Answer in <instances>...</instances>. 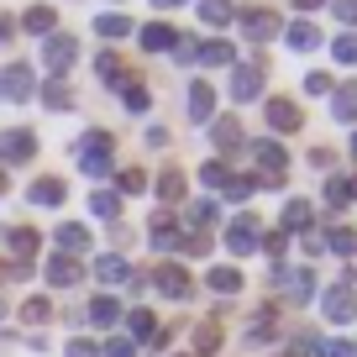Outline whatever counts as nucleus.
I'll return each mask as SVG.
<instances>
[{
    "mask_svg": "<svg viewBox=\"0 0 357 357\" xmlns=\"http://www.w3.org/2000/svg\"><path fill=\"white\" fill-rule=\"evenodd\" d=\"M6 242H11V252L22 257V263H32V257H37V247H43V236H37L32 226H11V236H6Z\"/></svg>",
    "mask_w": 357,
    "mask_h": 357,
    "instance_id": "a211bd4d",
    "label": "nucleus"
},
{
    "mask_svg": "<svg viewBox=\"0 0 357 357\" xmlns=\"http://www.w3.org/2000/svg\"><path fill=\"white\" fill-rule=\"evenodd\" d=\"M89 321H95V326H116V321H121V300H111V294H100V300L89 305Z\"/></svg>",
    "mask_w": 357,
    "mask_h": 357,
    "instance_id": "7c9ffc66",
    "label": "nucleus"
},
{
    "mask_svg": "<svg viewBox=\"0 0 357 357\" xmlns=\"http://www.w3.org/2000/svg\"><path fill=\"white\" fill-rule=\"evenodd\" d=\"M26 158H37V137L26 126H6L0 132V163H26Z\"/></svg>",
    "mask_w": 357,
    "mask_h": 357,
    "instance_id": "20e7f679",
    "label": "nucleus"
},
{
    "mask_svg": "<svg viewBox=\"0 0 357 357\" xmlns=\"http://www.w3.org/2000/svg\"><path fill=\"white\" fill-rule=\"evenodd\" d=\"M0 95H6V100H16V105L32 100V95H37V74H32L26 63H6V74H0Z\"/></svg>",
    "mask_w": 357,
    "mask_h": 357,
    "instance_id": "7ed1b4c3",
    "label": "nucleus"
},
{
    "mask_svg": "<svg viewBox=\"0 0 357 357\" xmlns=\"http://www.w3.org/2000/svg\"><path fill=\"white\" fill-rule=\"evenodd\" d=\"M105 357H137V347L126 342V336H111V342H105Z\"/></svg>",
    "mask_w": 357,
    "mask_h": 357,
    "instance_id": "de8ad7c7",
    "label": "nucleus"
},
{
    "mask_svg": "<svg viewBox=\"0 0 357 357\" xmlns=\"http://www.w3.org/2000/svg\"><path fill=\"white\" fill-rule=\"evenodd\" d=\"M0 315H6V300H0Z\"/></svg>",
    "mask_w": 357,
    "mask_h": 357,
    "instance_id": "680f3d73",
    "label": "nucleus"
},
{
    "mask_svg": "<svg viewBox=\"0 0 357 357\" xmlns=\"http://www.w3.org/2000/svg\"><path fill=\"white\" fill-rule=\"evenodd\" d=\"M321 310H326V321H336V326H347V321H357V294H352V284H342L336 279L331 289H326V300H321Z\"/></svg>",
    "mask_w": 357,
    "mask_h": 357,
    "instance_id": "f03ea898",
    "label": "nucleus"
},
{
    "mask_svg": "<svg viewBox=\"0 0 357 357\" xmlns=\"http://www.w3.org/2000/svg\"><path fill=\"white\" fill-rule=\"evenodd\" d=\"M79 279H84V268H79L74 257H47V284H53V289H74Z\"/></svg>",
    "mask_w": 357,
    "mask_h": 357,
    "instance_id": "4468645a",
    "label": "nucleus"
},
{
    "mask_svg": "<svg viewBox=\"0 0 357 357\" xmlns=\"http://www.w3.org/2000/svg\"><path fill=\"white\" fill-rule=\"evenodd\" d=\"M352 195H357V190H352V178H331V184H326V205H336V211H342Z\"/></svg>",
    "mask_w": 357,
    "mask_h": 357,
    "instance_id": "a19ab883",
    "label": "nucleus"
},
{
    "mask_svg": "<svg viewBox=\"0 0 357 357\" xmlns=\"http://www.w3.org/2000/svg\"><path fill=\"white\" fill-rule=\"evenodd\" d=\"M200 16H205L211 26H226V22H236V11L226 6V0H200Z\"/></svg>",
    "mask_w": 357,
    "mask_h": 357,
    "instance_id": "c9c22d12",
    "label": "nucleus"
},
{
    "mask_svg": "<svg viewBox=\"0 0 357 357\" xmlns=\"http://www.w3.org/2000/svg\"><path fill=\"white\" fill-rule=\"evenodd\" d=\"M215 347H221V326H215V321H200V326H195V357H211Z\"/></svg>",
    "mask_w": 357,
    "mask_h": 357,
    "instance_id": "bb28decb",
    "label": "nucleus"
},
{
    "mask_svg": "<svg viewBox=\"0 0 357 357\" xmlns=\"http://www.w3.org/2000/svg\"><path fill=\"white\" fill-rule=\"evenodd\" d=\"M205 284H211L215 294H242V273H236V268H211Z\"/></svg>",
    "mask_w": 357,
    "mask_h": 357,
    "instance_id": "393cba45",
    "label": "nucleus"
},
{
    "mask_svg": "<svg viewBox=\"0 0 357 357\" xmlns=\"http://www.w3.org/2000/svg\"><path fill=\"white\" fill-rule=\"evenodd\" d=\"M331 116L336 121H357V84H342L331 95Z\"/></svg>",
    "mask_w": 357,
    "mask_h": 357,
    "instance_id": "b1692460",
    "label": "nucleus"
},
{
    "mask_svg": "<svg viewBox=\"0 0 357 357\" xmlns=\"http://www.w3.org/2000/svg\"><path fill=\"white\" fill-rule=\"evenodd\" d=\"M121 100H126V111L142 116L147 111V84H142V79H121Z\"/></svg>",
    "mask_w": 357,
    "mask_h": 357,
    "instance_id": "72a5a7b5",
    "label": "nucleus"
},
{
    "mask_svg": "<svg viewBox=\"0 0 357 357\" xmlns=\"http://www.w3.org/2000/svg\"><path fill=\"white\" fill-rule=\"evenodd\" d=\"M273 279L289 289V300H310L315 294V273L310 268H273Z\"/></svg>",
    "mask_w": 357,
    "mask_h": 357,
    "instance_id": "9b49d317",
    "label": "nucleus"
},
{
    "mask_svg": "<svg viewBox=\"0 0 357 357\" xmlns=\"http://www.w3.org/2000/svg\"><path fill=\"white\" fill-rule=\"evenodd\" d=\"M184 221H190V226H211V221H215V200H195Z\"/></svg>",
    "mask_w": 357,
    "mask_h": 357,
    "instance_id": "c03bdc74",
    "label": "nucleus"
},
{
    "mask_svg": "<svg viewBox=\"0 0 357 357\" xmlns=\"http://www.w3.org/2000/svg\"><path fill=\"white\" fill-rule=\"evenodd\" d=\"M190 121H215V84H205V79L190 84Z\"/></svg>",
    "mask_w": 357,
    "mask_h": 357,
    "instance_id": "ddd939ff",
    "label": "nucleus"
},
{
    "mask_svg": "<svg viewBox=\"0 0 357 357\" xmlns=\"http://www.w3.org/2000/svg\"><path fill=\"white\" fill-rule=\"evenodd\" d=\"M111 153H116V137L111 132H84L74 142V163H79V174H89V178L111 174Z\"/></svg>",
    "mask_w": 357,
    "mask_h": 357,
    "instance_id": "f257e3e1",
    "label": "nucleus"
},
{
    "mask_svg": "<svg viewBox=\"0 0 357 357\" xmlns=\"http://www.w3.org/2000/svg\"><path fill=\"white\" fill-rule=\"evenodd\" d=\"M257 89H263V63H231V100L247 105L257 100Z\"/></svg>",
    "mask_w": 357,
    "mask_h": 357,
    "instance_id": "39448f33",
    "label": "nucleus"
},
{
    "mask_svg": "<svg viewBox=\"0 0 357 357\" xmlns=\"http://www.w3.org/2000/svg\"><path fill=\"white\" fill-rule=\"evenodd\" d=\"M53 242L63 247V257H68V252H89V231H84V226H74V221H63V226H58V231H53Z\"/></svg>",
    "mask_w": 357,
    "mask_h": 357,
    "instance_id": "6ab92c4d",
    "label": "nucleus"
},
{
    "mask_svg": "<svg viewBox=\"0 0 357 357\" xmlns=\"http://www.w3.org/2000/svg\"><path fill=\"white\" fill-rule=\"evenodd\" d=\"M95 74H100V79H126V68H121V53H116V47H105V53L95 58Z\"/></svg>",
    "mask_w": 357,
    "mask_h": 357,
    "instance_id": "4c0bfd02",
    "label": "nucleus"
},
{
    "mask_svg": "<svg viewBox=\"0 0 357 357\" xmlns=\"http://www.w3.org/2000/svg\"><path fill=\"white\" fill-rule=\"evenodd\" d=\"M331 252H342V257H357V231H347V226H336V231H326L321 236Z\"/></svg>",
    "mask_w": 357,
    "mask_h": 357,
    "instance_id": "473e14b6",
    "label": "nucleus"
},
{
    "mask_svg": "<svg viewBox=\"0 0 357 357\" xmlns=\"http://www.w3.org/2000/svg\"><path fill=\"white\" fill-rule=\"evenodd\" d=\"M195 63L226 68V63H236V53H231V43H221V37H205V43H200V53H195Z\"/></svg>",
    "mask_w": 357,
    "mask_h": 357,
    "instance_id": "f3484780",
    "label": "nucleus"
},
{
    "mask_svg": "<svg viewBox=\"0 0 357 357\" xmlns=\"http://www.w3.org/2000/svg\"><path fill=\"white\" fill-rule=\"evenodd\" d=\"M252 190H257V178H231V184H226V195H231V200H247Z\"/></svg>",
    "mask_w": 357,
    "mask_h": 357,
    "instance_id": "09e8293b",
    "label": "nucleus"
},
{
    "mask_svg": "<svg viewBox=\"0 0 357 357\" xmlns=\"http://www.w3.org/2000/svg\"><path fill=\"white\" fill-rule=\"evenodd\" d=\"M294 6H300V11H315V6H326V0H294Z\"/></svg>",
    "mask_w": 357,
    "mask_h": 357,
    "instance_id": "4d7b16f0",
    "label": "nucleus"
},
{
    "mask_svg": "<svg viewBox=\"0 0 357 357\" xmlns=\"http://www.w3.org/2000/svg\"><path fill=\"white\" fill-rule=\"evenodd\" d=\"M126 331H132V342H153V336H158L153 310H132V315H126Z\"/></svg>",
    "mask_w": 357,
    "mask_h": 357,
    "instance_id": "c85d7f7f",
    "label": "nucleus"
},
{
    "mask_svg": "<svg viewBox=\"0 0 357 357\" xmlns=\"http://www.w3.org/2000/svg\"><path fill=\"white\" fill-rule=\"evenodd\" d=\"M22 26L32 37H53V26H58V16H53V6H32V11L22 16Z\"/></svg>",
    "mask_w": 357,
    "mask_h": 357,
    "instance_id": "4be33fe9",
    "label": "nucleus"
},
{
    "mask_svg": "<svg viewBox=\"0 0 357 357\" xmlns=\"http://www.w3.org/2000/svg\"><path fill=\"white\" fill-rule=\"evenodd\" d=\"M89 211L100 215V221H116V215H121V195L116 190H95L89 195Z\"/></svg>",
    "mask_w": 357,
    "mask_h": 357,
    "instance_id": "a878e982",
    "label": "nucleus"
},
{
    "mask_svg": "<svg viewBox=\"0 0 357 357\" xmlns=\"http://www.w3.org/2000/svg\"><path fill=\"white\" fill-rule=\"evenodd\" d=\"M336 16H342L347 26H357V0H336Z\"/></svg>",
    "mask_w": 357,
    "mask_h": 357,
    "instance_id": "603ef678",
    "label": "nucleus"
},
{
    "mask_svg": "<svg viewBox=\"0 0 357 357\" xmlns=\"http://www.w3.org/2000/svg\"><path fill=\"white\" fill-rule=\"evenodd\" d=\"M236 22H242V32L252 37V43H268V37H279V16H273V11H242Z\"/></svg>",
    "mask_w": 357,
    "mask_h": 357,
    "instance_id": "f8f14e48",
    "label": "nucleus"
},
{
    "mask_svg": "<svg viewBox=\"0 0 357 357\" xmlns=\"http://www.w3.org/2000/svg\"><path fill=\"white\" fill-rule=\"evenodd\" d=\"M305 89H310V95H331V74H310Z\"/></svg>",
    "mask_w": 357,
    "mask_h": 357,
    "instance_id": "8fccbe9b",
    "label": "nucleus"
},
{
    "mask_svg": "<svg viewBox=\"0 0 357 357\" xmlns=\"http://www.w3.org/2000/svg\"><path fill=\"white\" fill-rule=\"evenodd\" d=\"M95 352H100V347L84 342V336H74V342H68V357H95Z\"/></svg>",
    "mask_w": 357,
    "mask_h": 357,
    "instance_id": "3c124183",
    "label": "nucleus"
},
{
    "mask_svg": "<svg viewBox=\"0 0 357 357\" xmlns=\"http://www.w3.org/2000/svg\"><path fill=\"white\" fill-rule=\"evenodd\" d=\"M147 147H168V132H163V126H147Z\"/></svg>",
    "mask_w": 357,
    "mask_h": 357,
    "instance_id": "5fc2aeb1",
    "label": "nucleus"
},
{
    "mask_svg": "<svg viewBox=\"0 0 357 357\" xmlns=\"http://www.w3.org/2000/svg\"><path fill=\"white\" fill-rule=\"evenodd\" d=\"M63 200H68L63 178H37V184H32V205H63Z\"/></svg>",
    "mask_w": 357,
    "mask_h": 357,
    "instance_id": "412c9836",
    "label": "nucleus"
},
{
    "mask_svg": "<svg viewBox=\"0 0 357 357\" xmlns=\"http://www.w3.org/2000/svg\"><path fill=\"white\" fill-rule=\"evenodd\" d=\"M352 153H357V132H352Z\"/></svg>",
    "mask_w": 357,
    "mask_h": 357,
    "instance_id": "052dcab7",
    "label": "nucleus"
},
{
    "mask_svg": "<svg viewBox=\"0 0 357 357\" xmlns=\"http://www.w3.org/2000/svg\"><path fill=\"white\" fill-rule=\"evenodd\" d=\"M147 190V174L142 168H121V195H142Z\"/></svg>",
    "mask_w": 357,
    "mask_h": 357,
    "instance_id": "a18cd8bd",
    "label": "nucleus"
},
{
    "mask_svg": "<svg viewBox=\"0 0 357 357\" xmlns=\"http://www.w3.org/2000/svg\"><path fill=\"white\" fill-rule=\"evenodd\" d=\"M305 226H310V200H289V205H284V236L305 231Z\"/></svg>",
    "mask_w": 357,
    "mask_h": 357,
    "instance_id": "2f4dec72",
    "label": "nucleus"
},
{
    "mask_svg": "<svg viewBox=\"0 0 357 357\" xmlns=\"http://www.w3.org/2000/svg\"><path fill=\"white\" fill-rule=\"evenodd\" d=\"M263 247H268V252H273V257H284V247H289V236H284V231H273V236H263Z\"/></svg>",
    "mask_w": 357,
    "mask_h": 357,
    "instance_id": "864d4df0",
    "label": "nucleus"
},
{
    "mask_svg": "<svg viewBox=\"0 0 357 357\" xmlns=\"http://www.w3.org/2000/svg\"><path fill=\"white\" fill-rule=\"evenodd\" d=\"M200 178H205V184H211V190H226V184H231V168H226L221 158H211V163L200 168Z\"/></svg>",
    "mask_w": 357,
    "mask_h": 357,
    "instance_id": "58836bf2",
    "label": "nucleus"
},
{
    "mask_svg": "<svg viewBox=\"0 0 357 357\" xmlns=\"http://www.w3.org/2000/svg\"><path fill=\"white\" fill-rule=\"evenodd\" d=\"M95 279L100 284H126L132 268H126V257H95Z\"/></svg>",
    "mask_w": 357,
    "mask_h": 357,
    "instance_id": "5701e85b",
    "label": "nucleus"
},
{
    "mask_svg": "<svg viewBox=\"0 0 357 357\" xmlns=\"http://www.w3.org/2000/svg\"><path fill=\"white\" fill-rule=\"evenodd\" d=\"M263 116H268L273 132H300V126H305V116H300V105H294V100H268Z\"/></svg>",
    "mask_w": 357,
    "mask_h": 357,
    "instance_id": "1a4fd4ad",
    "label": "nucleus"
},
{
    "mask_svg": "<svg viewBox=\"0 0 357 357\" xmlns=\"http://www.w3.org/2000/svg\"><path fill=\"white\" fill-rule=\"evenodd\" d=\"M142 47H147V53H174V47H178V32H174L168 22H147V26H142Z\"/></svg>",
    "mask_w": 357,
    "mask_h": 357,
    "instance_id": "2eb2a0df",
    "label": "nucleus"
},
{
    "mask_svg": "<svg viewBox=\"0 0 357 357\" xmlns=\"http://www.w3.org/2000/svg\"><path fill=\"white\" fill-rule=\"evenodd\" d=\"M153 6L158 11H174V6H184V0H153Z\"/></svg>",
    "mask_w": 357,
    "mask_h": 357,
    "instance_id": "6e6d98bb",
    "label": "nucleus"
},
{
    "mask_svg": "<svg viewBox=\"0 0 357 357\" xmlns=\"http://www.w3.org/2000/svg\"><path fill=\"white\" fill-rule=\"evenodd\" d=\"M226 247H231L236 257L257 252V221H252V215H236V221H231V231H226Z\"/></svg>",
    "mask_w": 357,
    "mask_h": 357,
    "instance_id": "9d476101",
    "label": "nucleus"
},
{
    "mask_svg": "<svg viewBox=\"0 0 357 357\" xmlns=\"http://www.w3.org/2000/svg\"><path fill=\"white\" fill-rule=\"evenodd\" d=\"M147 236H153V247H158V252H174V247L184 242V236H178L174 226H168V215H153V231H147Z\"/></svg>",
    "mask_w": 357,
    "mask_h": 357,
    "instance_id": "cd10ccee",
    "label": "nucleus"
},
{
    "mask_svg": "<svg viewBox=\"0 0 357 357\" xmlns=\"http://www.w3.org/2000/svg\"><path fill=\"white\" fill-rule=\"evenodd\" d=\"M95 32L116 43V37H126V32H132V22H126V16H111V11H105V16H95Z\"/></svg>",
    "mask_w": 357,
    "mask_h": 357,
    "instance_id": "e433bc0d",
    "label": "nucleus"
},
{
    "mask_svg": "<svg viewBox=\"0 0 357 357\" xmlns=\"http://www.w3.org/2000/svg\"><path fill=\"white\" fill-rule=\"evenodd\" d=\"M6 32H11V22H6V16H0V37H6Z\"/></svg>",
    "mask_w": 357,
    "mask_h": 357,
    "instance_id": "13d9d810",
    "label": "nucleus"
},
{
    "mask_svg": "<svg viewBox=\"0 0 357 357\" xmlns=\"http://www.w3.org/2000/svg\"><path fill=\"white\" fill-rule=\"evenodd\" d=\"M252 158L263 163V178H289V153H284L273 137H263V142H252Z\"/></svg>",
    "mask_w": 357,
    "mask_h": 357,
    "instance_id": "0eeeda50",
    "label": "nucleus"
},
{
    "mask_svg": "<svg viewBox=\"0 0 357 357\" xmlns=\"http://www.w3.org/2000/svg\"><path fill=\"white\" fill-rule=\"evenodd\" d=\"M158 195H163V200H184V174H178V168H168V174L158 178Z\"/></svg>",
    "mask_w": 357,
    "mask_h": 357,
    "instance_id": "ea45409f",
    "label": "nucleus"
},
{
    "mask_svg": "<svg viewBox=\"0 0 357 357\" xmlns=\"http://www.w3.org/2000/svg\"><path fill=\"white\" fill-rule=\"evenodd\" d=\"M331 53H336V63H357V32H342L331 43Z\"/></svg>",
    "mask_w": 357,
    "mask_h": 357,
    "instance_id": "37998d69",
    "label": "nucleus"
},
{
    "mask_svg": "<svg viewBox=\"0 0 357 357\" xmlns=\"http://www.w3.org/2000/svg\"><path fill=\"white\" fill-rule=\"evenodd\" d=\"M284 43H289L294 53H310V47H321V32H315L310 22H294V26H284Z\"/></svg>",
    "mask_w": 357,
    "mask_h": 357,
    "instance_id": "aec40b11",
    "label": "nucleus"
},
{
    "mask_svg": "<svg viewBox=\"0 0 357 357\" xmlns=\"http://www.w3.org/2000/svg\"><path fill=\"white\" fill-rule=\"evenodd\" d=\"M43 105L47 111H68V105H74V89H68L63 79H53V84H43Z\"/></svg>",
    "mask_w": 357,
    "mask_h": 357,
    "instance_id": "c756f323",
    "label": "nucleus"
},
{
    "mask_svg": "<svg viewBox=\"0 0 357 357\" xmlns=\"http://www.w3.org/2000/svg\"><path fill=\"white\" fill-rule=\"evenodd\" d=\"M74 58H79V43H74L68 32H53V37H47V47H43V63L53 68V74L74 68Z\"/></svg>",
    "mask_w": 357,
    "mask_h": 357,
    "instance_id": "6e6552de",
    "label": "nucleus"
},
{
    "mask_svg": "<svg viewBox=\"0 0 357 357\" xmlns=\"http://www.w3.org/2000/svg\"><path fill=\"white\" fill-rule=\"evenodd\" d=\"M273 342V310H263L252 326H247V347H268Z\"/></svg>",
    "mask_w": 357,
    "mask_h": 357,
    "instance_id": "f704fd0d",
    "label": "nucleus"
},
{
    "mask_svg": "<svg viewBox=\"0 0 357 357\" xmlns=\"http://www.w3.org/2000/svg\"><path fill=\"white\" fill-rule=\"evenodd\" d=\"M0 195H6V174H0Z\"/></svg>",
    "mask_w": 357,
    "mask_h": 357,
    "instance_id": "bf43d9fd",
    "label": "nucleus"
},
{
    "mask_svg": "<svg viewBox=\"0 0 357 357\" xmlns=\"http://www.w3.org/2000/svg\"><path fill=\"white\" fill-rule=\"evenodd\" d=\"M211 137H215V147H221V153H236V147H242V126H236V116H215V121H211Z\"/></svg>",
    "mask_w": 357,
    "mask_h": 357,
    "instance_id": "dca6fc26",
    "label": "nucleus"
},
{
    "mask_svg": "<svg viewBox=\"0 0 357 357\" xmlns=\"http://www.w3.org/2000/svg\"><path fill=\"white\" fill-rule=\"evenodd\" d=\"M153 284H158V294H168V300H190V294H195V279L178 263H163L153 273Z\"/></svg>",
    "mask_w": 357,
    "mask_h": 357,
    "instance_id": "423d86ee",
    "label": "nucleus"
},
{
    "mask_svg": "<svg viewBox=\"0 0 357 357\" xmlns=\"http://www.w3.org/2000/svg\"><path fill=\"white\" fill-rule=\"evenodd\" d=\"M47 315H53V305H47V300H43V294H32V300H26V305H22V321H32V326H43V321H47Z\"/></svg>",
    "mask_w": 357,
    "mask_h": 357,
    "instance_id": "79ce46f5",
    "label": "nucleus"
},
{
    "mask_svg": "<svg viewBox=\"0 0 357 357\" xmlns=\"http://www.w3.org/2000/svg\"><path fill=\"white\" fill-rule=\"evenodd\" d=\"M315 357H357L352 342H315Z\"/></svg>",
    "mask_w": 357,
    "mask_h": 357,
    "instance_id": "49530a36",
    "label": "nucleus"
}]
</instances>
